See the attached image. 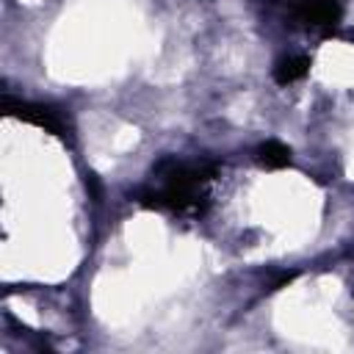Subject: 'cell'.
<instances>
[{
    "label": "cell",
    "instance_id": "1",
    "mask_svg": "<svg viewBox=\"0 0 354 354\" xmlns=\"http://www.w3.org/2000/svg\"><path fill=\"white\" fill-rule=\"evenodd\" d=\"M152 174L158 177V188L141 191L138 202L152 210H171L183 213L196 207L199 191L218 174L216 163H185L177 158H163Z\"/></svg>",
    "mask_w": 354,
    "mask_h": 354
},
{
    "label": "cell",
    "instance_id": "5",
    "mask_svg": "<svg viewBox=\"0 0 354 354\" xmlns=\"http://www.w3.org/2000/svg\"><path fill=\"white\" fill-rule=\"evenodd\" d=\"M254 158L266 169H285V166H290V147L271 138V141H266L254 149Z\"/></svg>",
    "mask_w": 354,
    "mask_h": 354
},
{
    "label": "cell",
    "instance_id": "4",
    "mask_svg": "<svg viewBox=\"0 0 354 354\" xmlns=\"http://www.w3.org/2000/svg\"><path fill=\"white\" fill-rule=\"evenodd\" d=\"M310 72V58L307 55H285L274 64V80L279 86H288V83H296L301 80L304 75Z\"/></svg>",
    "mask_w": 354,
    "mask_h": 354
},
{
    "label": "cell",
    "instance_id": "2",
    "mask_svg": "<svg viewBox=\"0 0 354 354\" xmlns=\"http://www.w3.org/2000/svg\"><path fill=\"white\" fill-rule=\"evenodd\" d=\"M3 111L25 124H33L44 133H53V136H66V122L58 111L47 108V105H39V102H25V100H14V97H3Z\"/></svg>",
    "mask_w": 354,
    "mask_h": 354
},
{
    "label": "cell",
    "instance_id": "3",
    "mask_svg": "<svg viewBox=\"0 0 354 354\" xmlns=\"http://www.w3.org/2000/svg\"><path fill=\"white\" fill-rule=\"evenodd\" d=\"M293 14L304 25L335 28L340 22V17H343V3L340 0H296Z\"/></svg>",
    "mask_w": 354,
    "mask_h": 354
}]
</instances>
